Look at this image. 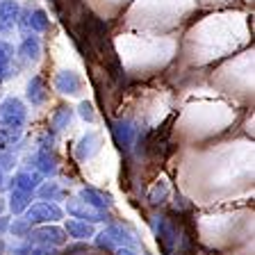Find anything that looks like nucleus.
Instances as JSON below:
<instances>
[{
    "label": "nucleus",
    "mask_w": 255,
    "mask_h": 255,
    "mask_svg": "<svg viewBox=\"0 0 255 255\" xmlns=\"http://www.w3.org/2000/svg\"><path fill=\"white\" fill-rule=\"evenodd\" d=\"M5 228H7V219H5V217H0V233H2Z\"/></svg>",
    "instance_id": "27"
},
{
    "label": "nucleus",
    "mask_w": 255,
    "mask_h": 255,
    "mask_svg": "<svg viewBox=\"0 0 255 255\" xmlns=\"http://www.w3.org/2000/svg\"><path fill=\"white\" fill-rule=\"evenodd\" d=\"M34 162H37L39 171H41L43 175H53L55 171H57V157L50 153V148H41V150H39Z\"/></svg>",
    "instance_id": "17"
},
{
    "label": "nucleus",
    "mask_w": 255,
    "mask_h": 255,
    "mask_svg": "<svg viewBox=\"0 0 255 255\" xmlns=\"http://www.w3.org/2000/svg\"><path fill=\"white\" fill-rule=\"evenodd\" d=\"M27 101L32 103V105H43L48 98V89H46V82H43L41 75H34V78L27 82Z\"/></svg>",
    "instance_id": "13"
},
{
    "label": "nucleus",
    "mask_w": 255,
    "mask_h": 255,
    "mask_svg": "<svg viewBox=\"0 0 255 255\" xmlns=\"http://www.w3.org/2000/svg\"><path fill=\"white\" fill-rule=\"evenodd\" d=\"M21 7L16 0H0V34H7L18 23Z\"/></svg>",
    "instance_id": "6"
},
{
    "label": "nucleus",
    "mask_w": 255,
    "mask_h": 255,
    "mask_svg": "<svg viewBox=\"0 0 255 255\" xmlns=\"http://www.w3.org/2000/svg\"><path fill=\"white\" fill-rule=\"evenodd\" d=\"M41 182V175L39 173H30V171H21V173L14 175V180H11V189L16 191H25V194H32V191L39 187Z\"/></svg>",
    "instance_id": "12"
},
{
    "label": "nucleus",
    "mask_w": 255,
    "mask_h": 255,
    "mask_svg": "<svg viewBox=\"0 0 255 255\" xmlns=\"http://www.w3.org/2000/svg\"><path fill=\"white\" fill-rule=\"evenodd\" d=\"M117 255H137L132 249H126V246H121V249H117Z\"/></svg>",
    "instance_id": "26"
},
{
    "label": "nucleus",
    "mask_w": 255,
    "mask_h": 255,
    "mask_svg": "<svg viewBox=\"0 0 255 255\" xmlns=\"http://www.w3.org/2000/svg\"><path fill=\"white\" fill-rule=\"evenodd\" d=\"M25 117L27 110L18 98L9 96L5 101L0 103V123L2 126H11V128H23L25 126Z\"/></svg>",
    "instance_id": "2"
},
{
    "label": "nucleus",
    "mask_w": 255,
    "mask_h": 255,
    "mask_svg": "<svg viewBox=\"0 0 255 255\" xmlns=\"http://www.w3.org/2000/svg\"><path fill=\"white\" fill-rule=\"evenodd\" d=\"M112 132H114V139H117L119 148L128 150L130 146H132L134 137H137V128H134V123H132V121L123 119V121H117V123H114Z\"/></svg>",
    "instance_id": "9"
},
{
    "label": "nucleus",
    "mask_w": 255,
    "mask_h": 255,
    "mask_svg": "<svg viewBox=\"0 0 255 255\" xmlns=\"http://www.w3.org/2000/svg\"><path fill=\"white\" fill-rule=\"evenodd\" d=\"M21 134H23V128H11L0 123V153H7L21 139Z\"/></svg>",
    "instance_id": "15"
},
{
    "label": "nucleus",
    "mask_w": 255,
    "mask_h": 255,
    "mask_svg": "<svg viewBox=\"0 0 255 255\" xmlns=\"http://www.w3.org/2000/svg\"><path fill=\"white\" fill-rule=\"evenodd\" d=\"M98 148H101V134H98V132H89V134H85V137L78 141L75 155H78V159H89L91 155L98 153Z\"/></svg>",
    "instance_id": "11"
},
{
    "label": "nucleus",
    "mask_w": 255,
    "mask_h": 255,
    "mask_svg": "<svg viewBox=\"0 0 255 255\" xmlns=\"http://www.w3.org/2000/svg\"><path fill=\"white\" fill-rule=\"evenodd\" d=\"M62 217H64V212L55 203H34L32 207H27L25 221L30 226H34V223H55Z\"/></svg>",
    "instance_id": "3"
},
{
    "label": "nucleus",
    "mask_w": 255,
    "mask_h": 255,
    "mask_svg": "<svg viewBox=\"0 0 255 255\" xmlns=\"http://www.w3.org/2000/svg\"><path fill=\"white\" fill-rule=\"evenodd\" d=\"M80 201H85L87 205L96 207V210L112 207L110 194H105V191H101V189H94V187H82V191H80Z\"/></svg>",
    "instance_id": "10"
},
{
    "label": "nucleus",
    "mask_w": 255,
    "mask_h": 255,
    "mask_svg": "<svg viewBox=\"0 0 255 255\" xmlns=\"http://www.w3.org/2000/svg\"><path fill=\"white\" fill-rule=\"evenodd\" d=\"M18 55H21L23 62H37L39 55H41V41H39V37H25L21 43V48H18Z\"/></svg>",
    "instance_id": "14"
},
{
    "label": "nucleus",
    "mask_w": 255,
    "mask_h": 255,
    "mask_svg": "<svg viewBox=\"0 0 255 255\" xmlns=\"http://www.w3.org/2000/svg\"><path fill=\"white\" fill-rule=\"evenodd\" d=\"M66 210L73 219H87L89 223H96V221H103L105 219V212L103 210H96V207L87 205L85 201H80V198H71L66 203Z\"/></svg>",
    "instance_id": "5"
},
{
    "label": "nucleus",
    "mask_w": 255,
    "mask_h": 255,
    "mask_svg": "<svg viewBox=\"0 0 255 255\" xmlns=\"http://www.w3.org/2000/svg\"><path fill=\"white\" fill-rule=\"evenodd\" d=\"M23 30H32V32H43L48 27V14L43 9H27L23 14H18V23Z\"/></svg>",
    "instance_id": "7"
},
{
    "label": "nucleus",
    "mask_w": 255,
    "mask_h": 255,
    "mask_svg": "<svg viewBox=\"0 0 255 255\" xmlns=\"http://www.w3.org/2000/svg\"><path fill=\"white\" fill-rule=\"evenodd\" d=\"M166 191H169L166 180H157V182H155V187L150 189V194H148V201L153 203V205H157V203H162L166 198Z\"/></svg>",
    "instance_id": "21"
},
{
    "label": "nucleus",
    "mask_w": 255,
    "mask_h": 255,
    "mask_svg": "<svg viewBox=\"0 0 255 255\" xmlns=\"http://www.w3.org/2000/svg\"><path fill=\"white\" fill-rule=\"evenodd\" d=\"M96 244L101 246V249H107V251H112V249H114V246H117V244H114V242H112V237H110V235H107V230H103V233L98 235V239H96Z\"/></svg>",
    "instance_id": "25"
},
{
    "label": "nucleus",
    "mask_w": 255,
    "mask_h": 255,
    "mask_svg": "<svg viewBox=\"0 0 255 255\" xmlns=\"http://www.w3.org/2000/svg\"><path fill=\"white\" fill-rule=\"evenodd\" d=\"M27 230H30V223L23 219V221H14L11 223V233L16 235V237H23V235H27Z\"/></svg>",
    "instance_id": "24"
},
{
    "label": "nucleus",
    "mask_w": 255,
    "mask_h": 255,
    "mask_svg": "<svg viewBox=\"0 0 255 255\" xmlns=\"http://www.w3.org/2000/svg\"><path fill=\"white\" fill-rule=\"evenodd\" d=\"M153 230H155V239H157L159 253L162 255H171L178 244V230L175 226L169 221L166 217H155L153 219Z\"/></svg>",
    "instance_id": "1"
},
{
    "label": "nucleus",
    "mask_w": 255,
    "mask_h": 255,
    "mask_svg": "<svg viewBox=\"0 0 255 255\" xmlns=\"http://www.w3.org/2000/svg\"><path fill=\"white\" fill-rule=\"evenodd\" d=\"M2 210H5V203H2V201H0V212H2Z\"/></svg>",
    "instance_id": "29"
},
{
    "label": "nucleus",
    "mask_w": 255,
    "mask_h": 255,
    "mask_svg": "<svg viewBox=\"0 0 255 255\" xmlns=\"http://www.w3.org/2000/svg\"><path fill=\"white\" fill-rule=\"evenodd\" d=\"M30 198L32 194H25V191H16L11 189V196H9V207L14 214H21L27 210V205H30Z\"/></svg>",
    "instance_id": "20"
},
{
    "label": "nucleus",
    "mask_w": 255,
    "mask_h": 255,
    "mask_svg": "<svg viewBox=\"0 0 255 255\" xmlns=\"http://www.w3.org/2000/svg\"><path fill=\"white\" fill-rule=\"evenodd\" d=\"M64 233L69 235L73 239H87V237H94V228H91L87 221H78V219H69L66 221V230Z\"/></svg>",
    "instance_id": "16"
},
{
    "label": "nucleus",
    "mask_w": 255,
    "mask_h": 255,
    "mask_svg": "<svg viewBox=\"0 0 255 255\" xmlns=\"http://www.w3.org/2000/svg\"><path fill=\"white\" fill-rule=\"evenodd\" d=\"M30 239L34 244H41V246H62L66 242V233L57 226H41V228H34L30 233Z\"/></svg>",
    "instance_id": "4"
},
{
    "label": "nucleus",
    "mask_w": 255,
    "mask_h": 255,
    "mask_svg": "<svg viewBox=\"0 0 255 255\" xmlns=\"http://www.w3.org/2000/svg\"><path fill=\"white\" fill-rule=\"evenodd\" d=\"M55 89H57L59 94L75 96L82 91V78H80L75 71H59L57 78H55Z\"/></svg>",
    "instance_id": "8"
},
{
    "label": "nucleus",
    "mask_w": 255,
    "mask_h": 255,
    "mask_svg": "<svg viewBox=\"0 0 255 255\" xmlns=\"http://www.w3.org/2000/svg\"><path fill=\"white\" fill-rule=\"evenodd\" d=\"M73 121V110L71 107H59L50 117V130L53 132H62L64 128H69V123Z\"/></svg>",
    "instance_id": "18"
},
{
    "label": "nucleus",
    "mask_w": 255,
    "mask_h": 255,
    "mask_svg": "<svg viewBox=\"0 0 255 255\" xmlns=\"http://www.w3.org/2000/svg\"><path fill=\"white\" fill-rule=\"evenodd\" d=\"M39 196L43 198H50V201H55V198L62 196V189L57 187V182H46V185L39 189Z\"/></svg>",
    "instance_id": "22"
},
{
    "label": "nucleus",
    "mask_w": 255,
    "mask_h": 255,
    "mask_svg": "<svg viewBox=\"0 0 255 255\" xmlns=\"http://www.w3.org/2000/svg\"><path fill=\"white\" fill-rule=\"evenodd\" d=\"M78 112H80V117L85 119V121H89V123H94V121H96V114H94V105H91L89 101H82V103H80Z\"/></svg>",
    "instance_id": "23"
},
{
    "label": "nucleus",
    "mask_w": 255,
    "mask_h": 255,
    "mask_svg": "<svg viewBox=\"0 0 255 255\" xmlns=\"http://www.w3.org/2000/svg\"><path fill=\"white\" fill-rule=\"evenodd\" d=\"M2 187H5V171L0 169V189H2Z\"/></svg>",
    "instance_id": "28"
},
{
    "label": "nucleus",
    "mask_w": 255,
    "mask_h": 255,
    "mask_svg": "<svg viewBox=\"0 0 255 255\" xmlns=\"http://www.w3.org/2000/svg\"><path fill=\"white\" fill-rule=\"evenodd\" d=\"M11 57H14V48H11L7 41H0V80L9 78Z\"/></svg>",
    "instance_id": "19"
}]
</instances>
